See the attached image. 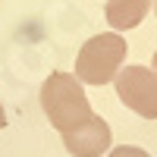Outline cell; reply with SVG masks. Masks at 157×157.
<instances>
[{"label":"cell","mask_w":157,"mask_h":157,"mask_svg":"<svg viewBox=\"0 0 157 157\" xmlns=\"http://www.w3.org/2000/svg\"><path fill=\"white\" fill-rule=\"evenodd\" d=\"M116 94L141 120H157V72L148 66H123L116 75Z\"/></svg>","instance_id":"cell-3"},{"label":"cell","mask_w":157,"mask_h":157,"mask_svg":"<svg viewBox=\"0 0 157 157\" xmlns=\"http://www.w3.org/2000/svg\"><path fill=\"white\" fill-rule=\"evenodd\" d=\"M154 72H157V50H154Z\"/></svg>","instance_id":"cell-8"},{"label":"cell","mask_w":157,"mask_h":157,"mask_svg":"<svg viewBox=\"0 0 157 157\" xmlns=\"http://www.w3.org/2000/svg\"><path fill=\"white\" fill-rule=\"evenodd\" d=\"M41 110L60 135L72 132L75 126H82L94 116L88 94H85V85L72 72H50L47 75V82L41 85Z\"/></svg>","instance_id":"cell-1"},{"label":"cell","mask_w":157,"mask_h":157,"mask_svg":"<svg viewBox=\"0 0 157 157\" xmlns=\"http://www.w3.org/2000/svg\"><path fill=\"white\" fill-rule=\"evenodd\" d=\"M107 157H151L145 148H135V145H120V148H113Z\"/></svg>","instance_id":"cell-6"},{"label":"cell","mask_w":157,"mask_h":157,"mask_svg":"<svg viewBox=\"0 0 157 157\" xmlns=\"http://www.w3.org/2000/svg\"><path fill=\"white\" fill-rule=\"evenodd\" d=\"M154 16H157V0H154Z\"/></svg>","instance_id":"cell-9"},{"label":"cell","mask_w":157,"mask_h":157,"mask_svg":"<svg viewBox=\"0 0 157 157\" xmlns=\"http://www.w3.org/2000/svg\"><path fill=\"white\" fill-rule=\"evenodd\" d=\"M110 141H113L110 123L101 120V116L94 113L88 123L75 126L72 132L63 135V148H66L72 157H101L104 151L110 148Z\"/></svg>","instance_id":"cell-4"},{"label":"cell","mask_w":157,"mask_h":157,"mask_svg":"<svg viewBox=\"0 0 157 157\" xmlns=\"http://www.w3.org/2000/svg\"><path fill=\"white\" fill-rule=\"evenodd\" d=\"M148 10H151V0H107L104 16H107L113 32H129L135 25H141Z\"/></svg>","instance_id":"cell-5"},{"label":"cell","mask_w":157,"mask_h":157,"mask_svg":"<svg viewBox=\"0 0 157 157\" xmlns=\"http://www.w3.org/2000/svg\"><path fill=\"white\" fill-rule=\"evenodd\" d=\"M126 38L116 35V32H104V35H94L82 44L75 57V78L82 85H110L116 82L123 63H126Z\"/></svg>","instance_id":"cell-2"},{"label":"cell","mask_w":157,"mask_h":157,"mask_svg":"<svg viewBox=\"0 0 157 157\" xmlns=\"http://www.w3.org/2000/svg\"><path fill=\"white\" fill-rule=\"evenodd\" d=\"M6 126V113H3V104H0V129Z\"/></svg>","instance_id":"cell-7"}]
</instances>
